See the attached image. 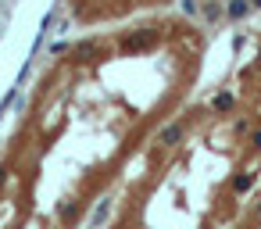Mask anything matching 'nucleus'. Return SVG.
Wrapping results in <instances>:
<instances>
[{"instance_id":"obj_1","label":"nucleus","mask_w":261,"mask_h":229,"mask_svg":"<svg viewBox=\"0 0 261 229\" xmlns=\"http://www.w3.org/2000/svg\"><path fill=\"white\" fill-rule=\"evenodd\" d=\"M107 211H111V201H100V204H97V211H93V225H97V222H104V218H107Z\"/></svg>"},{"instance_id":"obj_2","label":"nucleus","mask_w":261,"mask_h":229,"mask_svg":"<svg viewBox=\"0 0 261 229\" xmlns=\"http://www.w3.org/2000/svg\"><path fill=\"white\" fill-rule=\"evenodd\" d=\"M179 136H182V129H179V126H168V129L161 133V140H165V143H175Z\"/></svg>"},{"instance_id":"obj_3","label":"nucleus","mask_w":261,"mask_h":229,"mask_svg":"<svg viewBox=\"0 0 261 229\" xmlns=\"http://www.w3.org/2000/svg\"><path fill=\"white\" fill-rule=\"evenodd\" d=\"M215 107H218V111H229V107H233V97H229V93H222V97L215 100Z\"/></svg>"},{"instance_id":"obj_4","label":"nucleus","mask_w":261,"mask_h":229,"mask_svg":"<svg viewBox=\"0 0 261 229\" xmlns=\"http://www.w3.org/2000/svg\"><path fill=\"white\" fill-rule=\"evenodd\" d=\"M240 15H247V4L236 0V4H229V18H240Z\"/></svg>"},{"instance_id":"obj_5","label":"nucleus","mask_w":261,"mask_h":229,"mask_svg":"<svg viewBox=\"0 0 261 229\" xmlns=\"http://www.w3.org/2000/svg\"><path fill=\"white\" fill-rule=\"evenodd\" d=\"M250 183H254V176H240V179H236V190H240V194H243V190H247Z\"/></svg>"},{"instance_id":"obj_6","label":"nucleus","mask_w":261,"mask_h":229,"mask_svg":"<svg viewBox=\"0 0 261 229\" xmlns=\"http://www.w3.org/2000/svg\"><path fill=\"white\" fill-rule=\"evenodd\" d=\"M182 11H186V15H193V11H197V0H182Z\"/></svg>"}]
</instances>
